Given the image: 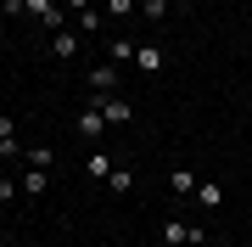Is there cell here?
<instances>
[{
  "instance_id": "obj_1",
  "label": "cell",
  "mask_w": 252,
  "mask_h": 247,
  "mask_svg": "<svg viewBox=\"0 0 252 247\" xmlns=\"http://www.w3.org/2000/svg\"><path fill=\"white\" fill-rule=\"evenodd\" d=\"M90 101L101 107V118H107V124H129V118H135V107H129L124 96H90Z\"/></svg>"
},
{
  "instance_id": "obj_2",
  "label": "cell",
  "mask_w": 252,
  "mask_h": 247,
  "mask_svg": "<svg viewBox=\"0 0 252 247\" xmlns=\"http://www.w3.org/2000/svg\"><path fill=\"white\" fill-rule=\"evenodd\" d=\"M73 129H79V135H84V141H101V135H107V129H112V124H107V118H101V107H95V101H90V107H84V112H79V124H73Z\"/></svg>"
},
{
  "instance_id": "obj_3",
  "label": "cell",
  "mask_w": 252,
  "mask_h": 247,
  "mask_svg": "<svg viewBox=\"0 0 252 247\" xmlns=\"http://www.w3.org/2000/svg\"><path fill=\"white\" fill-rule=\"evenodd\" d=\"M51 56L56 62H73V56H79V34H73V28H56L51 34Z\"/></svg>"
},
{
  "instance_id": "obj_4",
  "label": "cell",
  "mask_w": 252,
  "mask_h": 247,
  "mask_svg": "<svg viewBox=\"0 0 252 247\" xmlns=\"http://www.w3.org/2000/svg\"><path fill=\"white\" fill-rule=\"evenodd\" d=\"M135 51H140V45H135V39H129V34H112V39H107V62H112V68L135 62Z\"/></svg>"
},
{
  "instance_id": "obj_5",
  "label": "cell",
  "mask_w": 252,
  "mask_h": 247,
  "mask_svg": "<svg viewBox=\"0 0 252 247\" xmlns=\"http://www.w3.org/2000/svg\"><path fill=\"white\" fill-rule=\"evenodd\" d=\"M196 202H202L207 213H213V208H224V185H219V180H196Z\"/></svg>"
},
{
  "instance_id": "obj_6",
  "label": "cell",
  "mask_w": 252,
  "mask_h": 247,
  "mask_svg": "<svg viewBox=\"0 0 252 247\" xmlns=\"http://www.w3.org/2000/svg\"><path fill=\"white\" fill-rule=\"evenodd\" d=\"M84 84H90L95 96H112V84H118V68H112V62H101V68H95V73L84 79Z\"/></svg>"
},
{
  "instance_id": "obj_7",
  "label": "cell",
  "mask_w": 252,
  "mask_h": 247,
  "mask_svg": "<svg viewBox=\"0 0 252 247\" xmlns=\"http://www.w3.org/2000/svg\"><path fill=\"white\" fill-rule=\"evenodd\" d=\"M162 247H190V225L185 219H162Z\"/></svg>"
},
{
  "instance_id": "obj_8",
  "label": "cell",
  "mask_w": 252,
  "mask_h": 247,
  "mask_svg": "<svg viewBox=\"0 0 252 247\" xmlns=\"http://www.w3.org/2000/svg\"><path fill=\"white\" fill-rule=\"evenodd\" d=\"M168 185H174V197H196V174L190 169H168Z\"/></svg>"
},
{
  "instance_id": "obj_9",
  "label": "cell",
  "mask_w": 252,
  "mask_h": 247,
  "mask_svg": "<svg viewBox=\"0 0 252 247\" xmlns=\"http://www.w3.org/2000/svg\"><path fill=\"white\" fill-rule=\"evenodd\" d=\"M135 68H140V73H157V68H162V51L157 45H140L135 51Z\"/></svg>"
},
{
  "instance_id": "obj_10",
  "label": "cell",
  "mask_w": 252,
  "mask_h": 247,
  "mask_svg": "<svg viewBox=\"0 0 252 247\" xmlns=\"http://www.w3.org/2000/svg\"><path fill=\"white\" fill-rule=\"evenodd\" d=\"M45 185H51L45 169H28V174H23V191H28V197H45Z\"/></svg>"
},
{
  "instance_id": "obj_11",
  "label": "cell",
  "mask_w": 252,
  "mask_h": 247,
  "mask_svg": "<svg viewBox=\"0 0 252 247\" xmlns=\"http://www.w3.org/2000/svg\"><path fill=\"white\" fill-rule=\"evenodd\" d=\"M84 174H90V180H107V174H112V157H107V152H90V163H84Z\"/></svg>"
},
{
  "instance_id": "obj_12",
  "label": "cell",
  "mask_w": 252,
  "mask_h": 247,
  "mask_svg": "<svg viewBox=\"0 0 252 247\" xmlns=\"http://www.w3.org/2000/svg\"><path fill=\"white\" fill-rule=\"evenodd\" d=\"M135 11H140V0H107V17H112V23L135 17Z\"/></svg>"
},
{
  "instance_id": "obj_13",
  "label": "cell",
  "mask_w": 252,
  "mask_h": 247,
  "mask_svg": "<svg viewBox=\"0 0 252 247\" xmlns=\"http://www.w3.org/2000/svg\"><path fill=\"white\" fill-rule=\"evenodd\" d=\"M107 185L124 197V191H135V174H129V169H112V174H107Z\"/></svg>"
},
{
  "instance_id": "obj_14",
  "label": "cell",
  "mask_w": 252,
  "mask_h": 247,
  "mask_svg": "<svg viewBox=\"0 0 252 247\" xmlns=\"http://www.w3.org/2000/svg\"><path fill=\"white\" fill-rule=\"evenodd\" d=\"M73 28H79V34H95V28H101V11H95V6L79 11V17H73Z\"/></svg>"
},
{
  "instance_id": "obj_15",
  "label": "cell",
  "mask_w": 252,
  "mask_h": 247,
  "mask_svg": "<svg viewBox=\"0 0 252 247\" xmlns=\"http://www.w3.org/2000/svg\"><path fill=\"white\" fill-rule=\"evenodd\" d=\"M51 163H56L51 146H28V169H51Z\"/></svg>"
},
{
  "instance_id": "obj_16",
  "label": "cell",
  "mask_w": 252,
  "mask_h": 247,
  "mask_svg": "<svg viewBox=\"0 0 252 247\" xmlns=\"http://www.w3.org/2000/svg\"><path fill=\"white\" fill-rule=\"evenodd\" d=\"M17 191H23V180H11V174H0V202H17Z\"/></svg>"
},
{
  "instance_id": "obj_17",
  "label": "cell",
  "mask_w": 252,
  "mask_h": 247,
  "mask_svg": "<svg viewBox=\"0 0 252 247\" xmlns=\"http://www.w3.org/2000/svg\"><path fill=\"white\" fill-rule=\"evenodd\" d=\"M0 157H6V163H17V157H28V152H23V141L11 135V141H0Z\"/></svg>"
},
{
  "instance_id": "obj_18",
  "label": "cell",
  "mask_w": 252,
  "mask_h": 247,
  "mask_svg": "<svg viewBox=\"0 0 252 247\" xmlns=\"http://www.w3.org/2000/svg\"><path fill=\"white\" fill-rule=\"evenodd\" d=\"M17 135V118H6V112H0V141H11Z\"/></svg>"
},
{
  "instance_id": "obj_19",
  "label": "cell",
  "mask_w": 252,
  "mask_h": 247,
  "mask_svg": "<svg viewBox=\"0 0 252 247\" xmlns=\"http://www.w3.org/2000/svg\"><path fill=\"white\" fill-rule=\"evenodd\" d=\"M67 11H90V0H67Z\"/></svg>"
},
{
  "instance_id": "obj_20",
  "label": "cell",
  "mask_w": 252,
  "mask_h": 247,
  "mask_svg": "<svg viewBox=\"0 0 252 247\" xmlns=\"http://www.w3.org/2000/svg\"><path fill=\"white\" fill-rule=\"evenodd\" d=\"M162 6H180V0H162Z\"/></svg>"
},
{
  "instance_id": "obj_21",
  "label": "cell",
  "mask_w": 252,
  "mask_h": 247,
  "mask_svg": "<svg viewBox=\"0 0 252 247\" xmlns=\"http://www.w3.org/2000/svg\"><path fill=\"white\" fill-rule=\"evenodd\" d=\"M0 247H6V242H0Z\"/></svg>"
}]
</instances>
